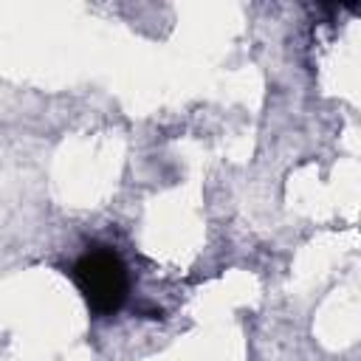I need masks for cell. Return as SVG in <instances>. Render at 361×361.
<instances>
[{
  "label": "cell",
  "mask_w": 361,
  "mask_h": 361,
  "mask_svg": "<svg viewBox=\"0 0 361 361\" xmlns=\"http://www.w3.org/2000/svg\"><path fill=\"white\" fill-rule=\"evenodd\" d=\"M73 282H76L85 305L96 316H113V313H118L124 307V302H127V293H130L127 265L107 245H96V248L85 251L76 259V265H73Z\"/></svg>",
  "instance_id": "obj_1"
}]
</instances>
